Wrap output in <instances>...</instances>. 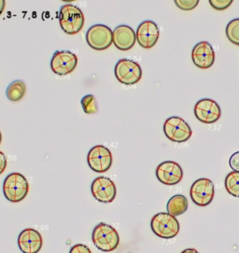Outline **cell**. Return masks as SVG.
<instances>
[{"instance_id": "obj_1", "label": "cell", "mask_w": 239, "mask_h": 253, "mask_svg": "<svg viewBox=\"0 0 239 253\" xmlns=\"http://www.w3.org/2000/svg\"><path fill=\"white\" fill-rule=\"evenodd\" d=\"M92 240L95 248L104 253L115 251L120 243V236L117 230L110 224L101 222L94 227Z\"/></svg>"}, {"instance_id": "obj_2", "label": "cell", "mask_w": 239, "mask_h": 253, "mask_svg": "<svg viewBox=\"0 0 239 253\" xmlns=\"http://www.w3.org/2000/svg\"><path fill=\"white\" fill-rule=\"evenodd\" d=\"M29 192V183L26 177L17 173L8 175L3 183V193L6 199L11 203L23 201Z\"/></svg>"}, {"instance_id": "obj_3", "label": "cell", "mask_w": 239, "mask_h": 253, "mask_svg": "<svg viewBox=\"0 0 239 253\" xmlns=\"http://www.w3.org/2000/svg\"><path fill=\"white\" fill-rule=\"evenodd\" d=\"M59 23L65 33L76 35L84 26V15L79 7L68 4L60 9Z\"/></svg>"}, {"instance_id": "obj_4", "label": "cell", "mask_w": 239, "mask_h": 253, "mask_svg": "<svg viewBox=\"0 0 239 253\" xmlns=\"http://www.w3.org/2000/svg\"><path fill=\"white\" fill-rule=\"evenodd\" d=\"M151 227L156 236L163 239L174 238L179 232L178 219L169 213L164 212L154 215L151 221Z\"/></svg>"}, {"instance_id": "obj_5", "label": "cell", "mask_w": 239, "mask_h": 253, "mask_svg": "<svg viewBox=\"0 0 239 253\" xmlns=\"http://www.w3.org/2000/svg\"><path fill=\"white\" fill-rule=\"evenodd\" d=\"M165 136L173 142L183 143L190 139L193 130L184 119L173 116L166 119L163 125Z\"/></svg>"}, {"instance_id": "obj_6", "label": "cell", "mask_w": 239, "mask_h": 253, "mask_svg": "<svg viewBox=\"0 0 239 253\" xmlns=\"http://www.w3.org/2000/svg\"><path fill=\"white\" fill-rule=\"evenodd\" d=\"M115 76L122 84H136L142 78V69L136 61L120 59L115 66Z\"/></svg>"}, {"instance_id": "obj_7", "label": "cell", "mask_w": 239, "mask_h": 253, "mask_svg": "<svg viewBox=\"0 0 239 253\" xmlns=\"http://www.w3.org/2000/svg\"><path fill=\"white\" fill-rule=\"evenodd\" d=\"M86 42L95 51H105L113 43V31L105 25H94L87 31Z\"/></svg>"}, {"instance_id": "obj_8", "label": "cell", "mask_w": 239, "mask_h": 253, "mask_svg": "<svg viewBox=\"0 0 239 253\" xmlns=\"http://www.w3.org/2000/svg\"><path fill=\"white\" fill-rule=\"evenodd\" d=\"M215 194L213 182L206 177L198 178L191 187L190 195L195 203L199 207H206L212 202Z\"/></svg>"}, {"instance_id": "obj_9", "label": "cell", "mask_w": 239, "mask_h": 253, "mask_svg": "<svg viewBox=\"0 0 239 253\" xmlns=\"http://www.w3.org/2000/svg\"><path fill=\"white\" fill-rule=\"evenodd\" d=\"M77 66V55L70 51H55L51 60L52 72L59 76L71 74Z\"/></svg>"}, {"instance_id": "obj_10", "label": "cell", "mask_w": 239, "mask_h": 253, "mask_svg": "<svg viewBox=\"0 0 239 253\" xmlns=\"http://www.w3.org/2000/svg\"><path fill=\"white\" fill-rule=\"evenodd\" d=\"M87 162L90 169L94 172L105 173L111 168L112 154L105 146L97 145L90 150L87 156Z\"/></svg>"}, {"instance_id": "obj_11", "label": "cell", "mask_w": 239, "mask_h": 253, "mask_svg": "<svg viewBox=\"0 0 239 253\" xmlns=\"http://www.w3.org/2000/svg\"><path fill=\"white\" fill-rule=\"evenodd\" d=\"M91 191L94 199L104 204L113 202L117 195L116 185L110 177H96L92 183Z\"/></svg>"}, {"instance_id": "obj_12", "label": "cell", "mask_w": 239, "mask_h": 253, "mask_svg": "<svg viewBox=\"0 0 239 253\" xmlns=\"http://www.w3.org/2000/svg\"><path fill=\"white\" fill-rule=\"evenodd\" d=\"M195 115L199 122L210 125L221 118L222 110L217 102L209 98H204L196 104Z\"/></svg>"}, {"instance_id": "obj_13", "label": "cell", "mask_w": 239, "mask_h": 253, "mask_svg": "<svg viewBox=\"0 0 239 253\" xmlns=\"http://www.w3.org/2000/svg\"><path fill=\"white\" fill-rule=\"evenodd\" d=\"M156 177L164 185H177L182 179L183 171L178 163L166 161L162 162L157 167Z\"/></svg>"}, {"instance_id": "obj_14", "label": "cell", "mask_w": 239, "mask_h": 253, "mask_svg": "<svg viewBox=\"0 0 239 253\" xmlns=\"http://www.w3.org/2000/svg\"><path fill=\"white\" fill-rule=\"evenodd\" d=\"M137 41L138 44L144 49H151L158 42L160 30L158 26L153 21L142 22L137 29Z\"/></svg>"}, {"instance_id": "obj_15", "label": "cell", "mask_w": 239, "mask_h": 253, "mask_svg": "<svg viewBox=\"0 0 239 253\" xmlns=\"http://www.w3.org/2000/svg\"><path fill=\"white\" fill-rule=\"evenodd\" d=\"M42 236L32 228L23 230L18 237V246L23 253H39L42 248Z\"/></svg>"}, {"instance_id": "obj_16", "label": "cell", "mask_w": 239, "mask_h": 253, "mask_svg": "<svg viewBox=\"0 0 239 253\" xmlns=\"http://www.w3.org/2000/svg\"><path fill=\"white\" fill-rule=\"evenodd\" d=\"M192 59L197 68L207 69L215 63V51L207 42L197 43L192 51Z\"/></svg>"}, {"instance_id": "obj_17", "label": "cell", "mask_w": 239, "mask_h": 253, "mask_svg": "<svg viewBox=\"0 0 239 253\" xmlns=\"http://www.w3.org/2000/svg\"><path fill=\"white\" fill-rule=\"evenodd\" d=\"M137 42L136 33L132 27L125 25L117 26L113 31V44L120 51L131 50Z\"/></svg>"}, {"instance_id": "obj_18", "label": "cell", "mask_w": 239, "mask_h": 253, "mask_svg": "<svg viewBox=\"0 0 239 253\" xmlns=\"http://www.w3.org/2000/svg\"><path fill=\"white\" fill-rule=\"evenodd\" d=\"M167 213L174 217L181 216L188 210V200L182 194H176L172 196L166 206Z\"/></svg>"}, {"instance_id": "obj_19", "label": "cell", "mask_w": 239, "mask_h": 253, "mask_svg": "<svg viewBox=\"0 0 239 253\" xmlns=\"http://www.w3.org/2000/svg\"><path fill=\"white\" fill-rule=\"evenodd\" d=\"M26 85L23 81H14L8 86L6 95L9 101L18 102L26 95Z\"/></svg>"}, {"instance_id": "obj_20", "label": "cell", "mask_w": 239, "mask_h": 253, "mask_svg": "<svg viewBox=\"0 0 239 253\" xmlns=\"http://www.w3.org/2000/svg\"><path fill=\"white\" fill-rule=\"evenodd\" d=\"M224 185L228 194L235 197H239V172H230L225 177Z\"/></svg>"}, {"instance_id": "obj_21", "label": "cell", "mask_w": 239, "mask_h": 253, "mask_svg": "<svg viewBox=\"0 0 239 253\" xmlns=\"http://www.w3.org/2000/svg\"><path fill=\"white\" fill-rule=\"evenodd\" d=\"M226 37L230 42L239 46V18L232 20L226 26Z\"/></svg>"}, {"instance_id": "obj_22", "label": "cell", "mask_w": 239, "mask_h": 253, "mask_svg": "<svg viewBox=\"0 0 239 253\" xmlns=\"http://www.w3.org/2000/svg\"><path fill=\"white\" fill-rule=\"evenodd\" d=\"M80 104H81L82 110L86 114H94L98 110L95 97L93 94H87L85 96H83Z\"/></svg>"}, {"instance_id": "obj_23", "label": "cell", "mask_w": 239, "mask_h": 253, "mask_svg": "<svg viewBox=\"0 0 239 253\" xmlns=\"http://www.w3.org/2000/svg\"><path fill=\"white\" fill-rule=\"evenodd\" d=\"M175 4L179 9L188 11L197 8L199 0H176Z\"/></svg>"}, {"instance_id": "obj_24", "label": "cell", "mask_w": 239, "mask_h": 253, "mask_svg": "<svg viewBox=\"0 0 239 253\" xmlns=\"http://www.w3.org/2000/svg\"><path fill=\"white\" fill-rule=\"evenodd\" d=\"M209 4L213 9L223 10L230 7L233 4V0H209Z\"/></svg>"}, {"instance_id": "obj_25", "label": "cell", "mask_w": 239, "mask_h": 253, "mask_svg": "<svg viewBox=\"0 0 239 253\" xmlns=\"http://www.w3.org/2000/svg\"><path fill=\"white\" fill-rule=\"evenodd\" d=\"M229 166L233 171L239 172V152H235L230 157Z\"/></svg>"}, {"instance_id": "obj_26", "label": "cell", "mask_w": 239, "mask_h": 253, "mask_svg": "<svg viewBox=\"0 0 239 253\" xmlns=\"http://www.w3.org/2000/svg\"><path fill=\"white\" fill-rule=\"evenodd\" d=\"M69 253H92L91 250L84 244L74 245Z\"/></svg>"}, {"instance_id": "obj_27", "label": "cell", "mask_w": 239, "mask_h": 253, "mask_svg": "<svg viewBox=\"0 0 239 253\" xmlns=\"http://www.w3.org/2000/svg\"><path fill=\"white\" fill-rule=\"evenodd\" d=\"M7 158L6 155L2 152H0V175L5 171V169L7 168Z\"/></svg>"}, {"instance_id": "obj_28", "label": "cell", "mask_w": 239, "mask_h": 253, "mask_svg": "<svg viewBox=\"0 0 239 253\" xmlns=\"http://www.w3.org/2000/svg\"><path fill=\"white\" fill-rule=\"evenodd\" d=\"M5 5H6L5 0H0V15L2 14V12H3L4 9H5Z\"/></svg>"}, {"instance_id": "obj_29", "label": "cell", "mask_w": 239, "mask_h": 253, "mask_svg": "<svg viewBox=\"0 0 239 253\" xmlns=\"http://www.w3.org/2000/svg\"><path fill=\"white\" fill-rule=\"evenodd\" d=\"M181 253H199L196 249H187L185 251H183Z\"/></svg>"}, {"instance_id": "obj_30", "label": "cell", "mask_w": 239, "mask_h": 253, "mask_svg": "<svg viewBox=\"0 0 239 253\" xmlns=\"http://www.w3.org/2000/svg\"><path fill=\"white\" fill-rule=\"evenodd\" d=\"M1 141H2V134H1V132H0V144H1Z\"/></svg>"}]
</instances>
